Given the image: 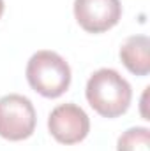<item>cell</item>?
<instances>
[{
    "mask_svg": "<svg viewBox=\"0 0 150 151\" xmlns=\"http://www.w3.org/2000/svg\"><path fill=\"white\" fill-rule=\"evenodd\" d=\"M85 97L97 114L104 118H117L129 109L133 88L120 72L104 67L88 77Z\"/></svg>",
    "mask_w": 150,
    "mask_h": 151,
    "instance_id": "1",
    "label": "cell"
},
{
    "mask_svg": "<svg viewBox=\"0 0 150 151\" xmlns=\"http://www.w3.org/2000/svg\"><path fill=\"white\" fill-rule=\"evenodd\" d=\"M27 81L34 91L46 99L64 95L71 84V67L64 56L51 49L34 53L27 63Z\"/></svg>",
    "mask_w": 150,
    "mask_h": 151,
    "instance_id": "2",
    "label": "cell"
},
{
    "mask_svg": "<svg viewBox=\"0 0 150 151\" xmlns=\"http://www.w3.org/2000/svg\"><path fill=\"white\" fill-rule=\"evenodd\" d=\"M37 116L30 99L20 93L0 97V137L5 141H25L36 130Z\"/></svg>",
    "mask_w": 150,
    "mask_h": 151,
    "instance_id": "3",
    "label": "cell"
},
{
    "mask_svg": "<svg viewBox=\"0 0 150 151\" xmlns=\"http://www.w3.org/2000/svg\"><path fill=\"white\" fill-rule=\"evenodd\" d=\"M48 130L60 144H78L90 132V118L73 102L58 104L48 116Z\"/></svg>",
    "mask_w": 150,
    "mask_h": 151,
    "instance_id": "4",
    "label": "cell"
},
{
    "mask_svg": "<svg viewBox=\"0 0 150 151\" xmlns=\"http://www.w3.org/2000/svg\"><path fill=\"white\" fill-rule=\"evenodd\" d=\"M78 25L88 34H103L113 28L122 18L120 0H74Z\"/></svg>",
    "mask_w": 150,
    "mask_h": 151,
    "instance_id": "5",
    "label": "cell"
},
{
    "mask_svg": "<svg viewBox=\"0 0 150 151\" xmlns=\"http://www.w3.org/2000/svg\"><path fill=\"white\" fill-rule=\"evenodd\" d=\"M120 62L134 76H147L150 72V39L143 34L127 37L118 51Z\"/></svg>",
    "mask_w": 150,
    "mask_h": 151,
    "instance_id": "6",
    "label": "cell"
},
{
    "mask_svg": "<svg viewBox=\"0 0 150 151\" xmlns=\"http://www.w3.org/2000/svg\"><path fill=\"white\" fill-rule=\"evenodd\" d=\"M117 151H150V130L147 127L125 130L117 141Z\"/></svg>",
    "mask_w": 150,
    "mask_h": 151,
    "instance_id": "7",
    "label": "cell"
},
{
    "mask_svg": "<svg viewBox=\"0 0 150 151\" xmlns=\"http://www.w3.org/2000/svg\"><path fill=\"white\" fill-rule=\"evenodd\" d=\"M149 86L145 88V91H143V97H141V116H143V119H150L149 118V113L145 111V107H147V97H149Z\"/></svg>",
    "mask_w": 150,
    "mask_h": 151,
    "instance_id": "8",
    "label": "cell"
},
{
    "mask_svg": "<svg viewBox=\"0 0 150 151\" xmlns=\"http://www.w3.org/2000/svg\"><path fill=\"white\" fill-rule=\"evenodd\" d=\"M4 9H5V4H4V0H0V18L4 14Z\"/></svg>",
    "mask_w": 150,
    "mask_h": 151,
    "instance_id": "9",
    "label": "cell"
}]
</instances>
